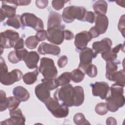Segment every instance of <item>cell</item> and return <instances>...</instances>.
Instances as JSON below:
<instances>
[{
    "label": "cell",
    "instance_id": "obj_22",
    "mask_svg": "<svg viewBox=\"0 0 125 125\" xmlns=\"http://www.w3.org/2000/svg\"><path fill=\"white\" fill-rule=\"evenodd\" d=\"M62 23L61 16L60 14L52 11L49 14L47 21V28L55 26L61 25Z\"/></svg>",
    "mask_w": 125,
    "mask_h": 125
},
{
    "label": "cell",
    "instance_id": "obj_23",
    "mask_svg": "<svg viewBox=\"0 0 125 125\" xmlns=\"http://www.w3.org/2000/svg\"><path fill=\"white\" fill-rule=\"evenodd\" d=\"M93 9L97 15H105L107 12V3L106 1L103 0L97 1L93 4Z\"/></svg>",
    "mask_w": 125,
    "mask_h": 125
},
{
    "label": "cell",
    "instance_id": "obj_11",
    "mask_svg": "<svg viewBox=\"0 0 125 125\" xmlns=\"http://www.w3.org/2000/svg\"><path fill=\"white\" fill-rule=\"evenodd\" d=\"M10 118L2 121L1 125H24L25 118L23 115L21 109L17 108L14 110L9 111Z\"/></svg>",
    "mask_w": 125,
    "mask_h": 125
},
{
    "label": "cell",
    "instance_id": "obj_24",
    "mask_svg": "<svg viewBox=\"0 0 125 125\" xmlns=\"http://www.w3.org/2000/svg\"><path fill=\"white\" fill-rule=\"evenodd\" d=\"M110 81H113L115 83L125 86V71L124 69L115 72L111 77Z\"/></svg>",
    "mask_w": 125,
    "mask_h": 125
},
{
    "label": "cell",
    "instance_id": "obj_29",
    "mask_svg": "<svg viewBox=\"0 0 125 125\" xmlns=\"http://www.w3.org/2000/svg\"><path fill=\"white\" fill-rule=\"evenodd\" d=\"M59 83V86H63L68 84L71 80V72H65L62 73L57 79Z\"/></svg>",
    "mask_w": 125,
    "mask_h": 125
},
{
    "label": "cell",
    "instance_id": "obj_27",
    "mask_svg": "<svg viewBox=\"0 0 125 125\" xmlns=\"http://www.w3.org/2000/svg\"><path fill=\"white\" fill-rule=\"evenodd\" d=\"M84 75V73L81 69L79 68L74 69L71 72V80L76 83H80L83 80Z\"/></svg>",
    "mask_w": 125,
    "mask_h": 125
},
{
    "label": "cell",
    "instance_id": "obj_28",
    "mask_svg": "<svg viewBox=\"0 0 125 125\" xmlns=\"http://www.w3.org/2000/svg\"><path fill=\"white\" fill-rule=\"evenodd\" d=\"M6 23L8 26L18 29L20 28L22 25L21 21V16L17 15L12 18L8 19L6 21Z\"/></svg>",
    "mask_w": 125,
    "mask_h": 125
},
{
    "label": "cell",
    "instance_id": "obj_44",
    "mask_svg": "<svg viewBox=\"0 0 125 125\" xmlns=\"http://www.w3.org/2000/svg\"><path fill=\"white\" fill-rule=\"evenodd\" d=\"M119 30L122 33L123 36L125 37V15H122L119 20L118 24Z\"/></svg>",
    "mask_w": 125,
    "mask_h": 125
},
{
    "label": "cell",
    "instance_id": "obj_10",
    "mask_svg": "<svg viewBox=\"0 0 125 125\" xmlns=\"http://www.w3.org/2000/svg\"><path fill=\"white\" fill-rule=\"evenodd\" d=\"M97 55L94 53L92 49L85 47L81 50L80 54V63L79 69H81L84 73L88 66L92 64V59L95 58Z\"/></svg>",
    "mask_w": 125,
    "mask_h": 125
},
{
    "label": "cell",
    "instance_id": "obj_45",
    "mask_svg": "<svg viewBox=\"0 0 125 125\" xmlns=\"http://www.w3.org/2000/svg\"><path fill=\"white\" fill-rule=\"evenodd\" d=\"M15 51H16V54L20 61H23L25 57L26 56V55H27V54L28 52L27 51V50L24 48L20 49V50H15Z\"/></svg>",
    "mask_w": 125,
    "mask_h": 125
},
{
    "label": "cell",
    "instance_id": "obj_49",
    "mask_svg": "<svg viewBox=\"0 0 125 125\" xmlns=\"http://www.w3.org/2000/svg\"><path fill=\"white\" fill-rule=\"evenodd\" d=\"M74 38L73 33L69 30H64V39L66 40H71Z\"/></svg>",
    "mask_w": 125,
    "mask_h": 125
},
{
    "label": "cell",
    "instance_id": "obj_37",
    "mask_svg": "<svg viewBox=\"0 0 125 125\" xmlns=\"http://www.w3.org/2000/svg\"><path fill=\"white\" fill-rule=\"evenodd\" d=\"M97 69L96 66L93 64H91L86 69L84 73L87 74L89 77L91 78L95 77L97 75Z\"/></svg>",
    "mask_w": 125,
    "mask_h": 125
},
{
    "label": "cell",
    "instance_id": "obj_20",
    "mask_svg": "<svg viewBox=\"0 0 125 125\" xmlns=\"http://www.w3.org/2000/svg\"><path fill=\"white\" fill-rule=\"evenodd\" d=\"M84 95L83 89L82 86H76L73 91V106H79L84 101Z\"/></svg>",
    "mask_w": 125,
    "mask_h": 125
},
{
    "label": "cell",
    "instance_id": "obj_3",
    "mask_svg": "<svg viewBox=\"0 0 125 125\" xmlns=\"http://www.w3.org/2000/svg\"><path fill=\"white\" fill-rule=\"evenodd\" d=\"M86 9L82 6H69L64 8L62 13V19L66 23H71L76 19L83 21L86 12Z\"/></svg>",
    "mask_w": 125,
    "mask_h": 125
},
{
    "label": "cell",
    "instance_id": "obj_30",
    "mask_svg": "<svg viewBox=\"0 0 125 125\" xmlns=\"http://www.w3.org/2000/svg\"><path fill=\"white\" fill-rule=\"evenodd\" d=\"M8 99L6 97L5 92L0 90V111H3L8 108Z\"/></svg>",
    "mask_w": 125,
    "mask_h": 125
},
{
    "label": "cell",
    "instance_id": "obj_1",
    "mask_svg": "<svg viewBox=\"0 0 125 125\" xmlns=\"http://www.w3.org/2000/svg\"><path fill=\"white\" fill-rule=\"evenodd\" d=\"M124 87L115 83L109 87V95L107 96L105 100L107 108L110 111L116 112L124 105L125 99L123 95Z\"/></svg>",
    "mask_w": 125,
    "mask_h": 125
},
{
    "label": "cell",
    "instance_id": "obj_31",
    "mask_svg": "<svg viewBox=\"0 0 125 125\" xmlns=\"http://www.w3.org/2000/svg\"><path fill=\"white\" fill-rule=\"evenodd\" d=\"M73 122L77 125L90 124V123L85 119L84 115L82 113H77L74 116Z\"/></svg>",
    "mask_w": 125,
    "mask_h": 125
},
{
    "label": "cell",
    "instance_id": "obj_14",
    "mask_svg": "<svg viewBox=\"0 0 125 125\" xmlns=\"http://www.w3.org/2000/svg\"><path fill=\"white\" fill-rule=\"evenodd\" d=\"M92 39V35L88 31H82L77 33L75 37V45L78 50H82L86 47L88 42Z\"/></svg>",
    "mask_w": 125,
    "mask_h": 125
},
{
    "label": "cell",
    "instance_id": "obj_46",
    "mask_svg": "<svg viewBox=\"0 0 125 125\" xmlns=\"http://www.w3.org/2000/svg\"><path fill=\"white\" fill-rule=\"evenodd\" d=\"M67 62H68L67 57L65 55H63V56H62L59 59V60H58L57 64L60 68H62V67H64L66 65V64L67 63Z\"/></svg>",
    "mask_w": 125,
    "mask_h": 125
},
{
    "label": "cell",
    "instance_id": "obj_43",
    "mask_svg": "<svg viewBox=\"0 0 125 125\" xmlns=\"http://www.w3.org/2000/svg\"><path fill=\"white\" fill-rule=\"evenodd\" d=\"M8 59L12 63H17L20 61L16 54L15 51H12L9 53L8 55Z\"/></svg>",
    "mask_w": 125,
    "mask_h": 125
},
{
    "label": "cell",
    "instance_id": "obj_7",
    "mask_svg": "<svg viewBox=\"0 0 125 125\" xmlns=\"http://www.w3.org/2000/svg\"><path fill=\"white\" fill-rule=\"evenodd\" d=\"M19 34L16 31L8 29L0 33L1 54L4 48L14 47L15 43L19 39Z\"/></svg>",
    "mask_w": 125,
    "mask_h": 125
},
{
    "label": "cell",
    "instance_id": "obj_6",
    "mask_svg": "<svg viewBox=\"0 0 125 125\" xmlns=\"http://www.w3.org/2000/svg\"><path fill=\"white\" fill-rule=\"evenodd\" d=\"M21 21L22 26L30 27L36 31L43 30L44 24L42 21L33 14H22L21 16Z\"/></svg>",
    "mask_w": 125,
    "mask_h": 125
},
{
    "label": "cell",
    "instance_id": "obj_50",
    "mask_svg": "<svg viewBox=\"0 0 125 125\" xmlns=\"http://www.w3.org/2000/svg\"><path fill=\"white\" fill-rule=\"evenodd\" d=\"M106 125H116L117 121L116 120L112 117H108L106 121Z\"/></svg>",
    "mask_w": 125,
    "mask_h": 125
},
{
    "label": "cell",
    "instance_id": "obj_42",
    "mask_svg": "<svg viewBox=\"0 0 125 125\" xmlns=\"http://www.w3.org/2000/svg\"><path fill=\"white\" fill-rule=\"evenodd\" d=\"M95 14L92 11H86L83 21H87L90 23H93L95 21Z\"/></svg>",
    "mask_w": 125,
    "mask_h": 125
},
{
    "label": "cell",
    "instance_id": "obj_12",
    "mask_svg": "<svg viewBox=\"0 0 125 125\" xmlns=\"http://www.w3.org/2000/svg\"><path fill=\"white\" fill-rule=\"evenodd\" d=\"M91 86L94 96H99L101 99H105L109 91V87L107 83L96 82L94 84H91Z\"/></svg>",
    "mask_w": 125,
    "mask_h": 125
},
{
    "label": "cell",
    "instance_id": "obj_35",
    "mask_svg": "<svg viewBox=\"0 0 125 125\" xmlns=\"http://www.w3.org/2000/svg\"><path fill=\"white\" fill-rule=\"evenodd\" d=\"M101 56L104 59V60L106 61H115V60H116L117 59V53H115L112 48L106 52L102 53Z\"/></svg>",
    "mask_w": 125,
    "mask_h": 125
},
{
    "label": "cell",
    "instance_id": "obj_2",
    "mask_svg": "<svg viewBox=\"0 0 125 125\" xmlns=\"http://www.w3.org/2000/svg\"><path fill=\"white\" fill-rule=\"evenodd\" d=\"M73 91L72 85L68 83L57 89L54 93V97L61 104L71 107L73 106Z\"/></svg>",
    "mask_w": 125,
    "mask_h": 125
},
{
    "label": "cell",
    "instance_id": "obj_34",
    "mask_svg": "<svg viewBox=\"0 0 125 125\" xmlns=\"http://www.w3.org/2000/svg\"><path fill=\"white\" fill-rule=\"evenodd\" d=\"M8 99V108L9 111L14 110L17 108L20 105L21 101L18 98L14 97H9Z\"/></svg>",
    "mask_w": 125,
    "mask_h": 125
},
{
    "label": "cell",
    "instance_id": "obj_18",
    "mask_svg": "<svg viewBox=\"0 0 125 125\" xmlns=\"http://www.w3.org/2000/svg\"><path fill=\"white\" fill-rule=\"evenodd\" d=\"M0 10V21H3L6 18H12L16 16L17 6L7 4L4 1H2Z\"/></svg>",
    "mask_w": 125,
    "mask_h": 125
},
{
    "label": "cell",
    "instance_id": "obj_15",
    "mask_svg": "<svg viewBox=\"0 0 125 125\" xmlns=\"http://www.w3.org/2000/svg\"><path fill=\"white\" fill-rule=\"evenodd\" d=\"M112 42L110 39L105 38L101 41L95 42L92 44V50L97 55L99 53H103L111 49Z\"/></svg>",
    "mask_w": 125,
    "mask_h": 125
},
{
    "label": "cell",
    "instance_id": "obj_26",
    "mask_svg": "<svg viewBox=\"0 0 125 125\" xmlns=\"http://www.w3.org/2000/svg\"><path fill=\"white\" fill-rule=\"evenodd\" d=\"M38 74L39 71L37 69L33 72L26 73L22 77L23 81L26 84H32L37 81Z\"/></svg>",
    "mask_w": 125,
    "mask_h": 125
},
{
    "label": "cell",
    "instance_id": "obj_33",
    "mask_svg": "<svg viewBox=\"0 0 125 125\" xmlns=\"http://www.w3.org/2000/svg\"><path fill=\"white\" fill-rule=\"evenodd\" d=\"M39 43L35 36H31L28 37L25 42L26 46L30 49H33L36 48Z\"/></svg>",
    "mask_w": 125,
    "mask_h": 125
},
{
    "label": "cell",
    "instance_id": "obj_38",
    "mask_svg": "<svg viewBox=\"0 0 125 125\" xmlns=\"http://www.w3.org/2000/svg\"><path fill=\"white\" fill-rule=\"evenodd\" d=\"M68 1L66 0H52V6L55 10H60L64 7V4Z\"/></svg>",
    "mask_w": 125,
    "mask_h": 125
},
{
    "label": "cell",
    "instance_id": "obj_5",
    "mask_svg": "<svg viewBox=\"0 0 125 125\" xmlns=\"http://www.w3.org/2000/svg\"><path fill=\"white\" fill-rule=\"evenodd\" d=\"M39 70L44 78L47 79H55L58 74V71L53 60L47 57L41 59Z\"/></svg>",
    "mask_w": 125,
    "mask_h": 125
},
{
    "label": "cell",
    "instance_id": "obj_25",
    "mask_svg": "<svg viewBox=\"0 0 125 125\" xmlns=\"http://www.w3.org/2000/svg\"><path fill=\"white\" fill-rule=\"evenodd\" d=\"M118 69L117 63L115 61H106V78L110 80L112 75L117 71Z\"/></svg>",
    "mask_w": 125,
    "mask_h": 125
},
{
    "label": "cell",
    "instance_id": "obj_48",
    "mask_svg": "<svg viewBox=\"0 0 125 125\" xmlns=\"http://www.w3.org/2000/svg\"><path fill=\"white\" fill-rule=\"evenodd\" d=\"M36 6L40 9H44L48 5V1L45 0H38L35 1Z\"/></svg>",
    "mask_w": 125,
    "mask_h": 125
},
{
    "label": "cell",
    "instance_id": "obj_9",
    "mask_svg": "<svg viewBox=\"0 0 125 125\" xmlns=\"http://www.w3.org/2000/svg\"><path fill=\"white\" fill-rule=\"evenodd\" d=\"M64 25H61L47 28V40L52 43L59 45L64 40Z\"/></svg>",
    "mask_w": 125,
    "mask_h": 125
},
{
    "label": "cell",
    "instance_id": "obj_41",
    "mask_svg": "<svg viewBox=\"0 0 125 125\" xmlns=\"http://www.w3.org/2000/svg\"><path fill=\"white\" fill-rule=\"evenodd\" d=\"M6 1L9 3V4H11L13 5H15L16 6H21V5H27L28 4H29L31 2V0H6Z\"/></svg>",
    "mask_w": 125,
    "mask_h": 125
},
{
    "label": "cell",
    "instance_id": "obj_36",
    "mask_svg": "<svg viewBox=\"0 0 125 125\" xmlns=\"http://www.w3.org/2000/svg\"><path fill=\"white\" fill-rule=\"evenodd\" d=\"M108 110L106 106V103H100L97 104L95 107L96 112L100 115H104L106 114Z\"/></svg>",
    "mask_w": 125,
    "mask_h": 125
},
{
    "label": "cell",
    "instance_id": "obj_4",
    "mask_svg": "<svg viewBox=\"0 0 125 125\" xmlns=\"http://www.w3.org/2000/svg\"><path fill=\"white\" fill-rule=\"evenodd\" d=\"M46 107L52 114L56 118H62L66 117L69 113V108L56 100L50 97L44 103Z\"/></svg>",
    "mask_w": 125,
    "mask_h": 125
},
{
    "label": "cell",
    "instance_id": "obj_32",
    "mask_svg": "<svg viewBox=\"0 0 125 125\" xmlns=\"http://www.w3.org/2000/svg\"><path fill=\"white\" fill-rule=\"evenodd\" d=\"M42 82L44 83L50 89V90H53L57 88L59 86V82L57 79H43L42 80Z\"/></svg>",
    "mask_w": 125,
    "mask_h": 125
},
{
    "label": "cell",
    "instance_id": "obj_39",
    "mask_svg": "<svg viewBox=\"0 0 125 125\" xmlns=\"http://www.w3.org/2000/svg\"><path fill=\"white\" fill-rule=\"evenodd\" d=\"M47 32L45 30H42L37 31L35 37L39 42L43 41L47 39Z\"/></svg>",
    "mask_w": 125,
    "mask_h": 125
},
{
    "label": "cell",
    "instance_id": "obj_47",
    "mask_svg": "<svg viewBox=\"0 0 125 125\" xmlns=\"http://www.w3.org/2000/svg\"><path fill=\"white\" fill-rule=\"evenodd\" d=\"M24 41L22 38H19V40L16 42L14 46L15 50H18L23 48L24 47Z\"/></svg>",
    "mask_w": 125,
    "mask_h": 125
},
{
    "label": "cell",
    "instance_id": "obj_40",
    "mask_svg": "<svg viewBox=\"0 0 125 125\" xmlns=\"http://www.w3.org/2000/svg\"><path fill=\"white\" fill-rule=\"evenodd\" d=\"M0 78L2 77L7 73H8V67L2 57H0Z\"/></svg>",
    "mask_w": 125,
    "mask_h": 125
},
{
    "label": "cell",
    "instance_id": "obj_8",
    "mask_svg": "<svg viewBox=\"0 0 125 125\" xmlns=\"http://www.w3.org/2000/svg\"><path fill=\"white\" fill-rule=\"evenodd\" d=\"M95 25L92 27L89 32L92 35V38L98 37L100 34L104 33L108 26V20L105 15H98L95 17Z\"/></svg>",
    "mask_w": 125,
    "mask_h": 125
},
{
    "label": "cell",
    "instance_id": "obj_16",
    "mask_svg": "<svg viewBox=\"0 0 125 125\" xmlns=\"http://www.w3.org/2000/svg\"><path fill=\"white\" fill-rule=\"evenodd\" d=\"M38 51L42 55L51 54L57 56L60 53L61 49L57 45L43 42L39 45L38 48Z\"/></svg>",
    "mask_w": 125,
    "mask_h": 125
},
{
    "label": "cell",
    "instance_id": "obj_17",
    "mask_svg": "<svg viewBox=\"0 0 125 125\" xmlns=\"http://www.w3.org/2000/svg\"><path fill=\"white\" fill-rule=\"evenodd\" d=\"M50 91L47 85L42 82L37 85L35 88V92L37 97L44 103L50 98Z\"/></svg>",
    "mask_w": 125,
    "mask_h": 125
},
{
    "label": "cell",
    "instance_id": "obj_19",
    "mask_svg": "<svg viewBox=\"0 0 125 125\" xmlns=\"http://www.w3.org/2000/svg\"><path fill=\"white\" fill-rule=\"evenodd\" d=\"M40 59L39 55L35 51L28 52L23 61L27 67L29 69L38 67V63Z\"/></svg>",
    "mask_w": 125,
    "mask_h": 125
},
{
    "label": "cell",
    "instance_id": "obj_21",
    "mask_svg": "<svg viewBox=\"0 0 125 125\" xmlns=\"http://www.w3.org/2000/svg\"><path fill=\"white\" fill-rule=\"evenodd\" d=\"M13 94L14 96L20 100L21 102H25L30 98L29 92L25 88L21 86L15 87L13 90Z\"/></svg>",
    "mask_w": 125,
    "mask_h": 125
},
{
    "label": "cell",
    "instance_id": "obj_13",
    "mask_svg": "<svg viewBox=\"0 0 125 125\" xmlns=\"http://www.w3.org/2000/svg\"><path fill=\"white\" fill-rule=\"evenodd\" d=\"M22 77V72L18 69H15L0 77V83L3 85H10L20 81Z\"/></svg>",
    "mask_w": 125,
    "mask_h": 125
}]
</instances>
